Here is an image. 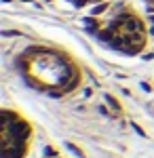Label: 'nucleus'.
I'll list each match as a JSON object with an SVG mask.
<instances>
[{"instance_id":"6","label":"nucleus","mask_w":154,"mask_h":158,"mask_svg":"<svg viewBox=\"0 0 154 158\" xmlns=\"http://www.w3.org/2000/svg\"><path fill=\"white\" fill-rule=\"evenodd\" d=\"M4 2H11V0H4Z\"/></svg>"},{"instance_id":"2","label":"nucleus","mask_w":154,"mask_h":158,"mask_svg":"<svg viewBox=\"0 0 154 158\" xmlns=\"http://www.w3.org/2000/svg\"><path fill=\"white\" fill-rule=\"evenodd\" d=\"M104 11H106V4H99V6L93 9V15H99V13H104Z\"/></svg>"},{"instance_id":"4","label":"nucleus","mask_w":154,"mask_h":158,"mask_svg":"<svg viewBox=\"0 0 154 158\" xmlns=\"http://www.w3.org/2000/svg\"><path fill=\"white\" fill-rule=\"evenodd\" d=\"M150 23H152V25H154V15H150Z\"/></svg>"},{"instance_id":"1","label":"nucleus","mask_w":154,"mask_h":158,"mask_svg":"<svg viewBox=\"0 0 154 158\" xmlns=\"http://www.w3.org/2000/svg\"><path fill=\"white\" fill-rule=\"evenodd\" d=\"M122 25H125V32H127V34L142 32V21H139V19H135V17H129V19H127Z\"/></svg>"},{"instance_id":"3","label":"nucleus","mask_w":154,"mask_h":158,"mask_svg":"<svg viewBox=\"0 0 154 158\" xmlns=\"http://www.w3.org/2000/svg\"><path fill=\"white\" fill-rule=\"evenodd\" d=\"M106 101H108V103H110V106H112V108H114V110H118V103H116L114 99L110 97V95H106Z\"/></svg>"},{"instance_id":"5","label":"nucleus","mask_w":154,"mask_h":158,"mask_svg":"<svg viewBox=\"0 0 154 158\" xmlns=\"http://www.w3.org/2000/svg\"><path fill=\"white\" fill-rule=\"evenodd\" d=\"M150 34H152V36H154V25H152V27H150Z\"/></svg>"}]
</instances>
